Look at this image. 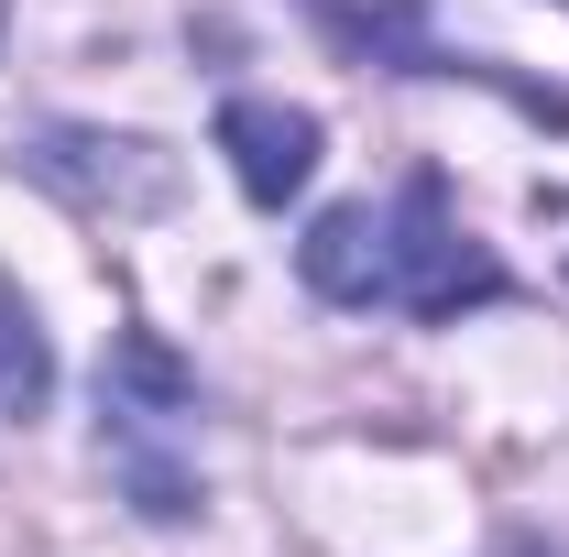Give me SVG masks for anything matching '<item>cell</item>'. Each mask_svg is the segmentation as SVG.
I'll use <instances>...</instances> for the list:
<instances>
[{"mask_svg":"<svg viewBox=\"0 0 569 557\" xmlns=\"http://www.w3.org/2000/svg\"><path fill=\"white\" fill-rule=\"evenodd\" d=\"M22 175L44 198H67L77 219H153L176 209V153L142 132H99V121H44L22 142Z\"/></svg>","mask_w":569,"mask_h":557,"instance_id":"1","label":"cell"},{"mask_svg":"<svg viewBox=\"0 0 569 557\" xmlns=\"http://www.w3.org/2000/svg\"><path fill=\"white\" fill-rule=\"evenodd\" d=\"M383 230H395V306H406V317L449 328L460 306H493V295H503V263L449 219V186H438V175H417Z\"/></svg>","mask_w":569,"mask_h":557,"instance_id":"2","label":"cell"},{"mask_svg":"<svg viewBox=\"0 0 569 557\" xmlns=\"http://www.w3.org/2000/svg\"><path fill=\"white\" fill-rule=\"evenodd\" d=\"M219 153H230V175H241L252 209H284V198L318 175V121L284 110V99H230V110H219Z\"/></svg>","mask_w":569,"mask_h":557,"instance_id":"3","label":"cell"},{"mask_svg":"<svg viewBox=\"0 0 569 557\" xmlns=\"http://www.w3.org/2000/svg\"><path fill=\"white\" fill-rule=\"evenodd\" d=\"M296 274H307V295H329V306L395 295V230H383V209H318V230L296 241Z\"/></svg>","mask_w":569,"mask_h":557,"instance_id":"4","label":"cell"},{"mask_svg":"<svg viewBox=\"0 0 569 557\" xmlns=\"http://www.w3.org/2000/svg\"><path fill=\"white\" fill-rule=\"evenodd\" d=\"M99 416H110V437H121V426H153V437H176V426L198 416V372H187L164 340L121 328V340H110V372H99Z\"/></svg>","mask_w":569,"mask_h":557,"instance_id":"5","label":"cell"},{"mask_svg":"<svg viewBox=\"0 0 569 557\" xmlns=\"http://www.w3.org/2000/svg\"><path fill=\"white\" fill-rule=\"evenodd\" d=\"M56 405V340H44V317L0 284V426H33Z\"/></svg>","mask_w":569,"mask_h":557,"instance_id":"6","label":"cell"},{"mask_svg":"<svg viewBox=\"0 0 569 557\" xmlns=\"http://www.w3.org/2000/svg\"><path fill=\"white\" fill-rule=\"evenodd\" d=\"M0 33H11V0H0Z\"/></svg>","mask_w":569,"mask_h":557,"instance_id":"7","label":"cell"}]
</instances>
